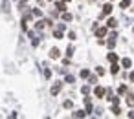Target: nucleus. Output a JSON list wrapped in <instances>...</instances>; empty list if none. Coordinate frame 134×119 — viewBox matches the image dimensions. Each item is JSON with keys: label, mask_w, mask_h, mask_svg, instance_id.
Returning <instances> with one entry per match:
<instances>
[{"label": "nucleus", "mask_w": 134, "mask_h": 119, "mask_svg": "<svg viewBox=\"0 0 134 119\" xmlns=\"http://www.w3.org/2000/svg\"><path fill=\"white\" fill-rule=\"evenodd\" d=\"M116 37H118V33H112V35L108 37V40H107V46L110 48V50H112V48L116 46Z\"/></svg>", "instance_id": "obj_1"}, {"label": "nucleus", "mask_w": 134, "mask_h": 119, "mask_svg": "<svg viewBox=\"0 0 134 119\" xmlns=\"http://www.w3.org/2000/svg\"><path fill=\"white\" fill-rule=\"evenodd\" d=\"M61 88H63V83H55L53 86H52V90H50V92H52V95H57L59 92H61Z\"/></svg>", "instance_id": "obj_2"}, {"label": "nucleus", "mask_w": 134, "mask_h": 119, "mask_svg": "<svg viewBox=\"0 0 134 119\" xmlns=\"http://www.w3.org/2000/svg\"><path fill=\"white\" fill-rule=\"evenodd\" d=\"M94 93H96V97L101 99V97L105 95V88H103V86H96V88H94Z\"/></svg>", "instance_id": "obj_3"}, {"label": "nucleus", "mask_w": 134, "mask_h": 119, "mask_svg": "<svg viewBox=\"0 0 134 119\" xmlns=\"http://www.w3.org/2000/svg\"><path fill=\"white\" fill-rule=\"evenodd\" d=\"M59 57H61V51H59L57 48H52V50H50V59H59Z\"/></svg>", "instance_id": "obj_4"}, {"label": "nucleus", "mask_w": 134, "mask_h": 119, "mask_svg": "<svg viewBox=\"0 0 134 119\" xmlns=\"http://www.w3.org/2000/svg\"><path fill=\"white\" fill-rule=\"evenodd\" d=\"M107 35V28H96V37H105Z\"/></svg>", "instance_id": "obj_5"}, {"label": "nucleus", "mask_w": 134, "mask_h": 119, "mask_svg": "<svg viewBox=\"0 0 134 119\" xmlns=\"http://www.w3.org/2000/svg\"><path fill=\"white\" fill-rule=\"evenodd\" d=\"M64 4H66V2H63V0H61V2H55V9H57V11H66V6H64Z\"/></svg>", "instance_id": "obj_6"}, {"label": "nucleus", "mask_w": 134, "mask_h": 119, "mask_svg": "<svg viewBox=\"0 0 134 119\" xmlns=\"http://www.w3.org/2000/svg\"><path fill=\"white\" fill-rule=\"evenodd\" d=\"M112 13V4H105L103 6V15H110Z\"/></svg>", "instance_id": "obj_7"}, {"label": "nucleus", "mask_w": 134, "mask_h": 119, "mask_svg": "<svg viewBox=\"0 0 134 119\" xmlns=\"http://www.w3.org/2000/svg\"><path fill=\"white\" fill-rule=\"evenodd\" d=\"M85 108H86V114L92 112V103H90V97H85Z\"/></svg>", "instance_id": "obj_8"}, {"label": "nucleus", "mask_w": 134, "mask_h": 119, "mask_svg": "<svg viewBox=\"0 0 134 119\" xmlns=\"http://www.w3.org/2000/svg\"><path fill=\"white\" fill-rule=\"evenodd\" d=\"M121 66H123V68H131V66H132V60H131V59H127V57H125V59L121 60Z\"/></svg>", "instance_id": "obj_9"}, {"label": "nucleus", "mask_w": 134, "mask_h": 119, "mask_svg": "<svg viewBox=\"0 0 134 119\" xmlns=\"http://www.w3.org/2000/svg\"><path fill=\"white\" fill-rule=\"evenodd\" d=\"M116 26H118L116 18H108V20H107V28H116Z\"/></svg>", "instance_id": "obj_10"}, {"label": "nucleus", "mask_w": 134, "mask_h": 119, "mask_svg": "<svg viewBox=\"0 0 134 119\" xmlns=\"http://www.w3.org/2000/svg\"><path fill=\"white\" fill-rule=\"evenodd\" d=\"M119 71V66H118V62H112V66H110V73L112 75H116Z\"/></svg>", "instance_id": "obj_11"}, {"label": "nucleus", "mask_w": 134, "mask_h": 119, "mask_svg": "<svg viewBox=\"0 0 134 119\" xmlns=\"http://www.w3.org/2000/svg\"><path fill=\"white\" fill-rule=\"evenodd\" d=\"M107 59L110 60V62H118V55H116V53H112V51H110V53L107 55Z\"/></svg>", "instance_id": "obj_12"}, {"label": "nucleus", "mask_w": 134, "mask_h": 119, "mask_svg": "<svg viewBox=\"0 0 134 119\" xmlns=\"http://www.w3.org/2000/svg\"><path fill=\"white\" fill-rule=\"evenodd\" d=\"M127 104H129L131 108H134V95H132V93L127 95Z\"/></svg>", "instance_id": "obj_13"}, {"label": "nucleus", "mask_w": 134, "mask_h": 119, "mask_svg": "<svg viewBox=\"0 0 134 119\" xmlns=\"http://www.w3.org/2000/svg\"><path fill=\"white\" fill-rule=\"evenodd\" d=\"M72 18H73V17L70 15V13H66V11H63V20H64V22H70V20H72Z\"/></svg>", "instance_id": "obj_14"}, {"label": "nucleus", "mask_w": 134, "mask_h": 119, "mask_svg": "<svg viewBox=\"0 0 134 119\" xmlns=\"http://www.w3.org/2000/svg\"><path fill=\"white\" fill-rule=\"evenodd\" d=\"M73 117H86V110H85V112H83V110L73 112Z\"/></svg>", "instance_id": "obj_15"}, {"label": "nucleus", "mask_w": 134, "mask_h": 119, "mask_svg": "<svg viewBox=\"0 0 134 119\" xmlns=\"http://www.w3.org/2000/svg\"><path fill=\"white\" fill-rule=\"evenodd\" d=\"M119 6H121V9H127L129 6H131V0H121V2H119Z\"/></svg>", "instance_id": "obj_16"}, {"label": "nucleus", "mask_w": 134, "mask_h": 119, "mask_svg": "<svg viewBox=\"0 0 134 119\" xmlns=\"http://www.w3.org/2000/svg\"><path fill=\"white\" fill-rule=\"evenodd\" d=\"M118 93H119V95H125V93H127V86H125V84H121V86L118 88Z\"/></svg>", "instance_id": "obj_17"}, {"label": "nucleus", "mask_w": 134, "mask_h": 119, "mask_svg": "<svg viewBox=\"0 0 134 119\" xmlns=\"http://www.w3.org/2000/svg\"><path fill=\"white\" fill-rule=\"evenodd\" d=\"M112 114H114V116H119V114H121V110H119L118 104H112Z\"/></svg>", "instance_id": "obj_18"}, {"label": "nucleus", "mask_w": 134, "mask_h": 119, "mask_svg": "<svg viewBox=\"0 0 134 119\" xmlns=\"http://www.w3.org/2000/svg\"><path fill=\"white\" fill-rule=\"evenodd\" d=\"M81 77H83V79H88V77H90V71H88V70H81Z\"/></svg>", "instance_id": "obj_19"}, {"label": "nucleus", "mask_w": 134, "mask_h": 119, "mask_svg": "<svg viewBox=\"0 0 134 119\" xmlns=\"http://www.w3.org/2000/svg\"><path fill=\"white\" fill-rule=\"evenodd\" d=\"M53 37H55V39H63V31L61 30H55L53 31Z\"/></svg>", "instance_id": "obj_20"}, {"label": "nucleus", "mask_w": 134, "mask_h": 119, "mask_svg": "<svg viewBox=\"0 0 134 119\" xmlns=\"http://www.w3.org/2000/svg\"><path fill=\"white\" fill-rule=\"evenodd\" d=\"M73 55V46H68L66 48V57H72Z\"/></svg>", "instance_id": "obj_21"}, {"label": "nucleus", "mask_w": 134, "mask_h": 119, "mask_svg": "<svg viewBox=\"0 0 134 119\" xmlns=\"http://www.w3.org/2000/svg\"><path fill=\"white\" fill-rule=\"evenodd\" d=\"M63 106H64V108H72V106H73V103L70 101V99H68V101H64V103H63Z\"/></svg>", "instance_id": "obj_22"}, {"label": "nucleus", "mask_w": 134, "mask_h": 119, "mask_svg": "<svg viewBox=\"0 0 134 119\" xmlns=\"http://www.w3.org/2000/svg\"><path fill=\"white\" fill-rule=\"evenodd\" d=\"M44 77H46V79H50V77H52V70H48V68H46V70H44Z\"/></svg>", "instance_id": "obj_23"}, {"label": "nucleus", "mask_w": 134, "mask_h": 119, "mask_svg": "<svg viewBox=\"0 0 134 119\" xmlns=\"http://www.w3.org/2000/svg\"><path fill=\"white\" fill-rule=\"evenodd\" d=\"M73 81H75V77H73V75H66V83H73Z\"/></svg>", "instance_id": "obj_24"}, {"label": "nucleus", "mask_w": 134, "mask_h": 119, "mask_svg": "<svg viewBox=\"0 0 134 119\" xmlns=\"http://www.w3.org/2000/svg\"><path fill=\"white\" fill-rule=\"evenodd\" d=\"M96 71H98V75H105V70L101 68V66H98V68H96Z\"/></svg>", "instance_id": "obj_25"}, {"label": "nucleus", "mask_w": 134, "mask_h": 119, "mask_svg": "<svg viewBox=\"0 0 134 119\" xmlns=\"http://www.w3.org/2000/svg\"><path fill=\"white\" fill-rule=\"evenodd\" d=\"M33 15L35 17H42V11H40V9H33Z\"/></svg>", "instance_id": "obj_26"}, {"label": "nucleus", "mask_w": 134, "mask_h": 119, "mask_svg": "<svg viewBox=\"0 0 134 119\" xmlns=\"http://www.w3.org/2000/svg\"><path fill=\"white\" fill-rule=\"evenodd\" d=\"M81 92L85 93V95H88V92H90V88H88V86H83V88H81Z\"/></svg>", "instance_id": "obj_27"}, {"label": "nucleus", "mask_w": 134, "mask_h": 119, "mask_svg": "<svg viewBox=\"0 0 134 119\" xmlns=\"http://www.w3.org/2000/svg\"><path fill=\"white\" fill-rule=\"evenodd\" d=\"M68 39H72V40H73V39H75V33L70 31V33H68Z\"/></svg>", "instance_id": "obj_28"}, {"label": "nucleus", "mask_w": 134, "mask_h": 119, "mask_svg": "<svg viewBox=\"0 0 134 119\" xmlns=\"http://www.w3.org/2000/svg\"><path fill=\"white\" fill-rule=\"evenodd\" d=\"M129 79H131L132 83H134V71H131V75H129Z\"/></svg>", "instance_id": "obj_29"}, {"label": "nucleus", "mask_w": 134, "mask_h": 119, "mask_svg": "<svg viewBox=\"0 0 134 119\" xmlns=\"http://www.w3.org/2000/svg\"><path fill=\"white\" fill-rule=\"evenodd\" d=\"M63 2H70V0H63Z\"/></svg>", "instance_id": "obj_30"}, {"label": "nucleus", "mask_w": 134, "mask_h": 119, "mask_svg": "<svg viewBox=\"0 0 134 119\" xmlns=\"http://www.w3.org/2000/svg\"><path fill=\"white\" fill-rule=\"evenodd\" d=\"M22 2H28V0H22Z\"/></svg>", "instance_id": "obj_31"}, {"label": "nucleus", "mask_w": 134, "mask_h": 119, "mask_svg": "<svg viewBox=\"0 0 134 119\" xmlns=\"http://www.w3.org/2000/svg\"><path fill=\"white\" fill-rule=\"evenodd\" d=\"M92 2H94V0H92Z\"/></svg>", "instance_id": "obj_32"}]
</instances>
